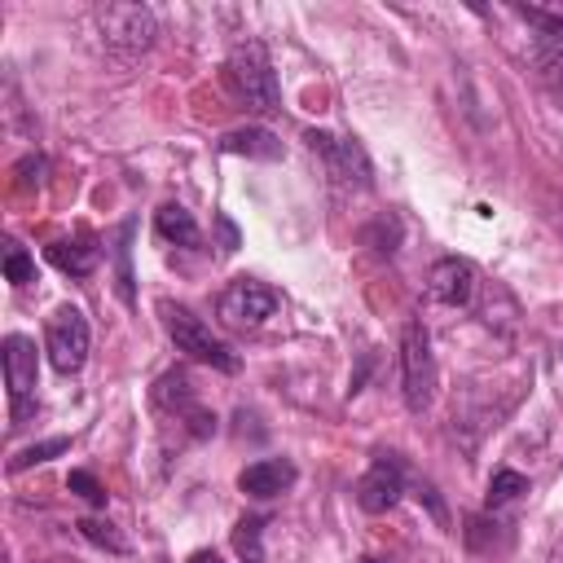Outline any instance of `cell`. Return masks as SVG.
Listing matches in <instances>:
<instances>
[{
    "instance_id": "obj_12",
    "label": "cell",
    "mask_w": 563,
    "mask_h": 563,
    "mask_svg": "<svg viewBox=\"0 0 563 563\" xmlns=\"http://www.w3.org/2000/svg\"><path fill=\"white\" fill-rule=\"evenodd\" d=\"M154 405H158V409H172V413H180V418H189V422H194V435H207V431L216 427V418L194 405V387H189L185 369H167V374L154 383Z\"/></svg>"
},
{
    "instance_id": "obj_23",
    "label": "cell",
    "mask_w": 563,
    "mask_h": 563,
    "mask_svg": "<svg viewBox=\"0 0 563 563\" xmlns=\"http://www.w3.org/2000/svg\"><path fill=\"white\" fill-rule=\"evenodd\" d=\"M44 172H48V163H44V154H26V158H22L18 167H13V176H18L13 185H18V189H31V185L40 189V185H44Z\"/></svg>"
},
{
    "instance_id": "obj_3",
    "label": "cell",
    "mask_w": 563,
    "mask_h": 563,
    "mask_svg": "<svg viewBox=\"0 0 563 563\" xmlns=\"http://www.w3.org/2000/svg\"><path fill=\"white\" fill-rule=\"evenodd\" d=\"M400 391L409 413H422L435 396V356H431V334L418 317L405 321L400 330Z\"/></svg>"
},
{
    "instance_id": "obj_11",
    "label": "cell",
    "mask_w": 563,
    "mask_h": 563,
    "mask_svg": "<svg viewBox=\"0 0 563 563\" xmlns=\"http://www.w3.org/2000/svg\"><path fill=\"white\" fill-rule=\"evenodd\" d=\"M400 493H405V475H400V466H396L391 457H378V462L356 479V506L369 510V515L391 510V506L400 501Z\"/></svg>"
},
{
    "instance_id": "obj_8",
    "label": "cell",
    "mask_w": 563,
    "mask_h": 563,
    "mask_svg": "<svg viewBox=\"0 0 563 563\" xmlns=\"http://www.w3.org/2000/svg\"><path fill=\"white\" fill-rule=\"evenodd\" d=\"M515 13L532 22V57L541 75L554 88H563V13L554 9H515Z\"/></svg>"
},
{
    "instance_id": "obj_9",
    "label": "cell",
    "mask_w": 563,
    "mask_h": 563,
    "mask_svg": "<svg viewBox=\"0 0 563 563\" xmlns=\"http://www.w3.org/2000/svg\"><path fill=\"white\" fill-rule=\"evenodd\" d=\"M4 383H9L13 418H22L26 400L35 391V339H26V334H9L4 339Z\"/></svg>"
},
{
    "instance_id": "obj_22",
    "label": "cell",
    "mask_w": 563,
    "mask_h": 563,
    "mask_svg": "<svg viewBox=\"0 0 563 563\" xmlns=\"http://www.w3.org/2000/svg\"><path fill=\"white\" fill-rule=\"evenodd\" d=\"M79 532L92 541V545H101V550H110V554H123L128 550V541L114 532V523H106V519H79Z\"/></svg>"
},
{
    "instance_id": "obj_14",
    "label": "cell",
    "mask_w": 563,
    "mask_h": 563,
    "mask_svg": "<svg viewBox=\"0 0 563 563\" xmlns=\"http://www.w3.org/2000/svg\"><path fill=\"white\" fill-rule=\"evenodd\" d=\"M48 260L70 277H88L97 268V260H101V246L92 238H75V242L62 238V242H48Z\"/></svg>"
},
{
    "instance_id": "obj_13",
    "label": "cell",
    "mask_w": 563,
    "mask_h": 563,
    "mask_svg": "<svg viewBox=\"0 0 563 563\" xmlns=\"http://www.w3.org/2000/svg\"><path fill=\"white\" fill-rule=\"evenodd\" d=\"M290 484H295V466H290L286 457H260V462H251V466L238 475V488H242L246 497H260V501L282 497Z\"/></svg>"
},
{
    "instance_id": "obj_25",
    "label": "cell",
    "mask_w": 563,
    "mask_h": 563,
    "mask_svg": "<svg viewBox=\"0 0 563 563\" xmlns=\"http://www.w3.org/2000/svg\"><path fill=\"white\" fill-rule=\"evenodd\" d=\"M216 229H220V242H224L220 251H224V255L238 251V229H233V220H229V216H216Z\"/></svg>"
},
{
    "instance_id": "obj_26",
    "label": "cell",
    "mask_w": 563,
    "mask_h": 563,
    "mask_svg": "<svg viewBox=\"0 0 563 563\" xmlns=\"http://www.w3.org/2000/svg\"><path fill=\"white\" fill-rule=\"evenodd\" d=\"M189 563H224V559H220L216 550H194V554H189Z\"/></svg>"
},
{
    "instance_id": "obj_17",
    "label": "cell",
    "mask_w": 563,
    "mask_h": 563,
    "mask_svg": "<svg viewBox=\"0 0 563 563\" xmlns=\"http://www.w3.org/2000/svg\"><path fill=\"white\" fill-rule=\"evenodd\" d=\"M132 220H123L119 224V233H114V290H119V299L123 303H132Z\"/></svg>"
},
{
    "instance_id": "obj_18",
    "label": "cell",
    "mask_w": 563,
    "mask_h": 563,
    "mask_svg": "<svg viewBox=\"0 0 563 563\" xmlns=\"http://www.w3.org/2000/svg\"><path fill=\"white\" fill-rule=\"evenodd\" d=\"M264 519L260 515H246V519H238V528H233V550L242 554V563H264Z\"/></svg>"
},
{
    "instance_id": "obj_15",
    "label": "cell",
    "mask_w": 563,
    "mask_h": 563,
    "mask_svg": "<svg viewBox=\"0 0 563 563\" xmlns=\"http://www.w3.org/2000/svg\"><path fill=\"white\" fill-rule=\"evenodd\" d=\"M220 150L224 154H246V158H282V141L264 128H238V132H224L220 136Z\"/></svg>"
},
{
    "instance_id": "obj_19",
    "label": "cell",
    "mask_w": 563,
    "mask_h": 563,
    "mask_svg": "<svg viewBox=\"0 0 563 563\" xmlns=\"http://www.w3.org/2000/svg\"><path fill=\"white\" fill-rule=\"evenodd\" d=\"M66 449H70V440H66V435H57V440H40V444H26L22 453H13L9 471H26V466L48 462V457H57V453H66Z\"/></svg>"
},
{
    "instance_id": "obj_6",
    "label": "cell",
    "mask_w": 563,
    "mask_h": 563,
    "mask_svg": "<svg viewBox=\"0 0 563 563\" xmlns=\"http://www.w3.org/2000/svg\"><path fill=\"white\" fill-rule=\"evenodd\" d=\"M216 312H220V321L229 330H255V325H264L277 312V290L264 286V282H255V277H233L220 290Z\"/></svg>"
},
{
    "instance_id": "obj_5",
    "label": "cell",
    "mask_w": 563,
    "mask_h": 563,
    "mask_svg": "<svg viewBox=\"0 0 563 563\" xmlns=\"http://www.w3.org/2000/svg\"><path fill=\"white\" fill-rule=\"evenodd\" d=\"M88 317L75 303H62L44 325V352L57 374H79L88 361Z\"/></svg>"
},
{
    "instance_id": "obj_4",
    "label": "cell",
    "mask_w": 563,
    "mask_h": 563,
    "mask_svg": "<svg viewBox=\"0 0 563 563\" xmlns=\"http://www.w3.org/2000/svg\"><path fill=\"white\" fill-rule=\"evenodd\" d=\"M97 31H101V40L114 57L132 62L154 44L158 18H154L150 4H101L97 9Z\"/></svg>"
},
{
    "instance_id": "obj_1",
    "label": "cell",
    "mask_w": 563,
    "mask_h": 563,
    "mask_svg": "<svg viewBox=\"0 0 563 563\" xmlns=\"http://www.w3.org/2000/svg\"><path fill=\"white\" fill-rule=\"evenodd\" d=\"M224 75H229L233 92L246 101V110H255V114H277L282 110V84H277L273 62H268L260 40L238 44L224 62Z\"/></svg>"
},
{
    "instance_id": "obj_16",
    "label": "cell",
    "mask_w": 563,
    "mask_h": 563,
    "mask_svg": "<svg viewBox=\"0 0 563 563\" xmlns=\"http://www.w3.org/2000/svg\"><path fill=\"white\" fill-rule=\"evenodd\" d=\"M154 229H158V238H167V242H176V246H198V224H194V216L180 207V202H163L158 211H154Z\"/></svg>"
},
{
    "instance_id": "obj_24",
    "label": "cell",
    "mask_w": 563,
    "mask_h": 563,
    "mask_svg": "<svg viewBox=\"0 0 563 563\" xmlns=\"http://www.w3.org/2000/svg\"><path fill=\"white\" fill-rule=\"evenodd\" d=\"M70 488H75L79 497H88L92 506H106V488H101V484H97L88 471H70Z\"/></svg>"
},
{
    "instance_id": "obj_20",
    "label": "cell",
    "mask_w": 563,
    "mask_h": 563,
    "mask_svg": "<svg viewBox=\"0 0 563 563\" xmlns=\"http://www.w3.org/2000/svg\"><path fill=\"white\" fill-rule=\"evenodd\" d=\"M519 493H528V479H523L519 471H497V475L488 479V506H506V501H515Z\"/></svg>"
},
{
    "instance_id": "obj_27",
    "label": "cell",
    "mask_w": 563,
    "mask_h": 563,
    "mask_svg": "<svg viewBox=\"0 0 563 563\" xmlns=\"http://www.w3.org/2000/svg\"><path fill=\"white\" fill-rule=\"evenodd\" d=\"M361 563H383V559H361Z\"/></svg>"
},
{
    "instance_id": "obj_21",
    "label": "cell",
    "mask_w": 563,
    "mask_h": 563,
    "mask_svg": "<svg viewBox=\"0 0 563 563\" xmlns=\"http://www.w3.org/2000/svg\"><path fill=\"white\" fill-rule=\"evenodd\" d=\"M4 277L13 286H31L35 282V264H31V255L18 242H4Z\"/></svg>"
},
{
    "instance_id": "obj_10",
    "label": "cell",
    "mask_w": 563,
    "mask_h": 563,
    "mask_svg": "<svg viewBox=\"0 0 563 563\" xmlns=\"http://www.w3.org/2000/svg\"><path fill=\"white\" fill-rule=\"evenodd\" d=\"M427 295H431L435 303H444V308L471 303V295H475V268H471L466 260H457V255L435 260L431 273H427Z\"/></svg>"
},
{
    "instance_id": "obj_7",
    "label": "cell",
    "mask_w": 563,
    "mask_h": 563,
    "mask_svg": "<svg viewBox=\"0 0 563 563\" xmlns=\"http://www.w3.org/2000/svg\"><path fill=\"white\" fill-rule=\"evenodd\" d=\"M303 141L325 158V172H330L339 185H352V189H369V185H374L369 154L361 150V141H356V136H334V132L312 128Z\"/></svg>"
},
{
    "instance_id": "obj_2",
    "label": "cell",
    "mask_w": 563,
    "mask_h": 563,
    "mask_svg": "<svg viewBox=\"0 0 563 563\" xmlns=\"http://www.w3.org/2000/svg\"><path fill=\"white\" fill-rule=\"evenodd\" d=\"M158 312H163V325H167L176 352H185L189 361H202V365H211V369H224V374L238 369V352H233L220 334H211V325H207L202 317H194V312L180 308V303H158Z\"/></svg>"
}]
</instances>
